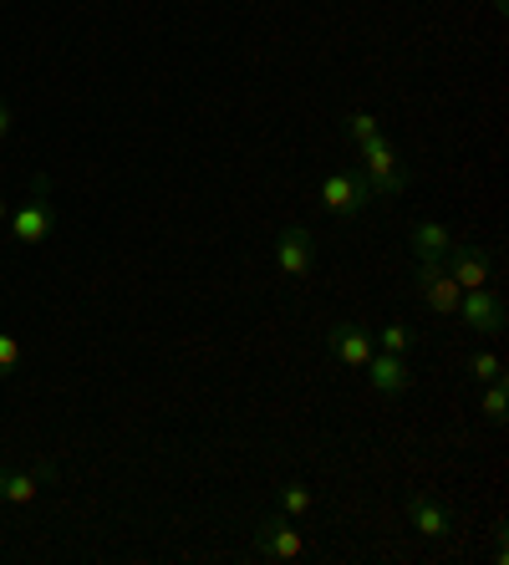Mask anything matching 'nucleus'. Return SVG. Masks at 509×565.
Instances as JSON below:
<instances>
[{
  "label": "nucleus",
  "instance_id": "f257e3e1",
  "mask_svg": "<svg viewBox=\"0 0 509 565\" xmlns=\"http://www.w3.org/2000/svg\"><path fill=\"white\" fill-rule=\"evenodd\" d=\"M362 153V163L357 169L367 173V189H372V199H397L407 184H413V173H407V163L397 158V148L388 143V138H372V143H362L357 148Z\"/></svg>",
  "mask_w": 509,
  "mask_h": 565
},
{
  "label": "nucleus",
  "instance_id": "f03ea898",
  "mask_svg": "<svg viewBox=\"0 0 509 565\" xmlns=\"http://www.w3.org/2000/svg\"><path fill=\"white\" fill-rule=\"evenodd\" d=\"M31 189H36V199H31V204H15L11 220H6V230H11L15 245H41V239L56 230V204L46 199V189H52L46 184V173H36V184Z\"/></svg>",
  "mask_w": 509,
  "mask_h": 565
},
{
  "label": "nucleus",
  "instance_id": "7ed1b4c3",
  "mask_svg": "<svg viewBox=\"0 0 509 565\" xmlns=\"http://www.w3.org/2000/svg\"><path fill=\"white\" fill-rule=\"evenodd\" d=\"M321 204H327L337 220H352L372 204V189H367V173L362 169H337L321 179Z\"/></svg>",
  "mask_w": 509,
  "mask_h": 565
},
{
  "label": "nucleus",
  "instance_id": "20e7f679",
  "mask_svg": "<svg viewBox=\"0 0 509 565\" xmlns=\"http://www.w3.org/2000/svg\"><path fill=\"white\" fill-rule=\"evenodd\" d=\"M418 296L428 301V311L458 316V296H464V286L448 276L444 260H418Z\"/></svg>",
  "mask_w": 509,
  "mask_h": 565
},
{
  "label": "nucleus",
  "instance_id": "39448f33",
  "mask_svg": "<svg viewBox=\"0 0 509 565\" xmlns=\"http://www.w3.org/2000/svg\"><path fill=\"white\" fill-rule=\"evenodd\" d=\"M275 265H280V276H290V280H306V276H311V265H316L311 230H300V224L280 230V239H275Z\"/></svg>",
  "mask_w": 509,
  "mask_h": 565
},
{
  "label": "nucleus",
  "instance_id": "423d86ee",
  "mask_svg": "<svg viewBox=\"0 0 509 565\" xmlns=\"http://www.w3.org/2000/svg\"><path fill=\"white\" fill-rule=\"evenodd\" d=\"M458 316H464V327L484 331V337H499V331H505V301H499L489 286L464 290V296H458Z\"/></svg>",
  "mask_w": 509,
  "mask_h": 565
},
{
  "label": "nucleus",
  "instance_id": "0eeeda50",
  "mask_svg": "<svg viewBox=\"0 0 509 565\" xmlns=\"http://www.w3.org/2000/svg\"><path fill=\"white\" fill-rule=\"evenodd\" d=\"M255 551L265 561H300L306 555V535H300L290 520H261L255 525Z\"/></svg>",
  "mask_w": 509,
  "mask_h": 565
},
{
  "label": "nucleus",
  "instance_id": "6e6552de",
  "mask_svg": "<svg viewBox=\"0 0 509 565\" xmlns=\"http://www.w3.org/2000/svg\"><path fill=\"white\" fill-rule=\"evenodd\" d=\"M444 265H448V276H454L464 290L489 286V250H479V245H448Z\"/></svg>",
  "mask_w": 509,
  "mask_h": 565
},
{
  "label": "nucleus",
  "instance_id": "1a4fd4ad",
  "mask_svg": "<svg viewBox=\"0 0 509 565\" xmlns=\"http://www.w3.org/2000/svg\"><path fill=\"white\" fill-rule=\"evenodd\" d=\"M403 504H407V520H413V530H418V535H428V540H444L448 530H454V514H448L438 500H428L423 489H413V494H407Z\"/></svg>",
  "mask_w": 509,
  "mask_h": 565
},
{
  "label": "nucleus",
  "instance_id": "9d476101",
  "mask_svg": "<svg viewBox=\"0 0 509 565\" xmlns=\"http://www.w3.org/2000/svg\"><path fill=\"white\" fill-rule=\"evenodd\" d=\"M362 372L372 377V387H378V393H407V382H413V367H407L397 352H372Z\"/></svg>",
  "mask_w": 509,
  "mask_h": 565
},
{
  "label": "nucleus",
  "instance_id": "9b49d317",
  "mask_svg": "<svg viewBox=\"0 0 509 565\" xmlns=\"http://www.w3.org/2000/svg\"><path fill=\"white\" fill-rule=\"evenodd\" d=\"M331 352H337L347 367H367V356L378 352V347H372V337H367L362 327H331Z\"/></svg>",
  "mask_w": 509,
  "mask_h": 565
},
{
  "label": "nucleus",
  "instance_id": "f8f14e48",
  "mask_svg": "<svg viewBox=\"0 0 509 565\" xmlns=\"http://www.w3.org/2000/svg\"><path fill=\"white\" fill-rule=\"evenodd\" d=\"M448 245H454V235H448L438 220H418V224H413V250H418V260H444Z\"/></svg>",
  "mask_w": 509,
  "mask_h": 565
},
{
  "label": "nucleus",
  "instance_id": "ddd939ff",
  "mask_svg": "<svg viewBox=\"0 0 509 565\" xmlns=\"http://www.w3.org/2000/svg\"><path fill=\"white\" fill-rule=\"evenodd\" d=\"M41 489H36V473H21V469H6L0 463V500L6 504H31Z\"/></svg>",
  "mask_w": 509,
  "mask_h": 565
},
{
  "label": "nucleus",
  "instance_id": "4468645a",
  "mask_svg": "<svg viewBox=\"0 0 509 565\" xmlns=\"http://www.w3.org/2000/svg\"><path fill=\"white\" fill-rule=\"evenodd\" d=\"M311 489L306 484H296V479H290V484H280V510L290 514V520H300V514H311Z\"/></svg>",
  "mask_w": 509,
  "mask_h": 565
},
{
  "label": "nucleus",
  "instance_id": "2eb2a0df",
  "mask_svg": "<svg viewBox=\"0 0 509 565\" xmlns=\"http://www.w3.org/2000/svg\"><path fill=\"white\" fill-rule=\"evenodd\" d=\"M505 413H509V387H505V377H495L489 382V393H484V418L505 423Z\"/></svg>",
  "mask_w": 509,
  "mask_h": 565
},
{
  "label": "nucleus",
  "instance_id": "dca6fc26",
  "mask_svg": "<svg viewBox=\"0 0 509 565\" xmlns=\"http://www.w3.org/2000/svg\"><path fill=\"white\" fill-rule=\"evenodd\" d=\"M378 118H372V113H347V138H352L357 148L362 143H372V138H378Z\"/></svg>",
  "mask_w": 509,
  "mask_h": 565
},
{
  "label": "nucleus",
  "instance_id": "f3484780",
  "mask_svg": "<svg viewBox=\"0 0 509 565\" xmlns=\"http://www.w3.org/2000/svg\"><path fill=\"white\" fill-rule=\"evenodd\" d=\"M378 342H382V352H397V356H403L407 347H413V327H403V321H392V327H382Z\"/></svg>",
  "mask_w": 509,
  "mask_h": 565
},
{
  "label": "nucleus",
  "instance_id": "a211bd4d",
  "mask_svg": "<svg viewBox=\"0 0 509 565\" xmlns=\"http://www.w3.org/2000/svg\"><path fill=\"white\" fill-rule=\"evenodd\" d=\"M469 377L474 382H495L499 377V356L495 352H474L469 356Z\"/></svg>",
  "mask_w": 509,
  "mask_h": 565
},
{
  "label": "nucleus",
  "instance_id": "6ab92c4d",
  "mask_svg": "<svg viewBox=\"0 0 509 565\" xmlns=\"http://www.w3.org/2000/svg\"><path fill=\"white\" fill-rule=\"evenodd\" d=\"M21 367V342H15L11 331H0V377H11Z\"/></svg>",
  "mask_w": 509,
  "mask_h": 565
},
{
  "label": "nucleus",
  "instance_id": "aec40b11",
  "mask_svg": "<svg viewBox=\"0 0 509 565\" xmlns=\"http://www.w3.org/2000/svg\"><path fill=\"white\" fill-rule=\"evenodd\" d=\"M11 138V107H6V97H0V143Z\"/></svg>",
  "mask_w": 509,
  "mask_h": 565
},
{
  "label": "nucleus",
  "instance_id": "412c9836",
  "mask_svg": "<svg viewBox=\"0 0 509 565\" xmlns=\"http://www.w3.org/2000/svg\"><path fill=\"white\" fill-rule=\"evenodd\" d=\"M6 220H11V204H6V199H0V224H6Z\"/></svg>",
  "mask_w": 509,
  "mask_h": 565
}]
</instances>
